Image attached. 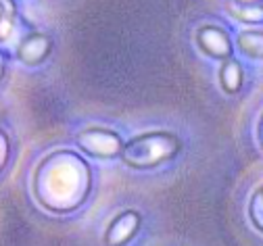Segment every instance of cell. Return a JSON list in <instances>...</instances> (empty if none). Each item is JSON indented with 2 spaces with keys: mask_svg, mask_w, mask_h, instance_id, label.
<instances>
[{
  "mask_svg": "<svg viewBox=\"0 0 263 246\" xmlns=\"http://www.w3.org/2000/svg\"><path fill=\"white\" fill-rule=\"evenodd\" d=\"M92 192V169L76 150L59 148L46 155L31 175L36 202L57 215L78 211Z\"/></svg>",
  "mask_w": 263,
  "mask_h": 246,
  "instance_id": "obj_1",
  "label": "cell"
},
{
  "mask_svg": "<svg viewBox=\"0 0 263 246\" xmlns=\"http://www.w3.org/2000/svg\"><path fill=\"white\" fill-rule=\"evenodd\" d=\"M182 150V140L165 129L144 131L123 142L119 159L132 169H153L172 161Z\"/></svg>",
  "mask_w": 263,
  "mask_h": 246,
  "instance_id": "obj_2",
  "label": "cell"
},
{
  "mask_svg": "<svg viewBox=\"0 0 263 246\" xmlns=\"http://www.w3.org/2000/svg\"><path fill=\"white\" fill-rule=\"evenodd\" d=\"M76 144L82 153H86L92 159H113V157H119L123 148V140L119 138L117 131L109 127L92 125L78 131Z\"/></svg>",
  "mask_w": 263,
  "mask_h": 246,
  "instance_id": "obj_3",
  "label": "cell"
},
{
  "mask_svg": "<svg viewBox=\"0 0 263 246\" xmlns=\"http://www.w3.org/2000/svg\"><path fill=\"white\" fill-rule=\"evenodd\" d=\"M194 40L199 44V48L217 61H228L232 59V40H230V33L219 27V25H203L196 29Z\"/></svg>",
  "mask_w": 263,
  "mask_h": 246,
  "instance_id": "obj_4",
  "label": "cell"
},
{
  "mask_svg": "<svg viewBox=\"0 0 263 246\" xmlns=\"http://www.w3.org/2000/svg\"><path fill=\"white\" fill-rule=\"evenodd\" d=\"M142 225V215L136 209H125L121 213H117L107 232H105V246H125L132 238L138 234Z\"/></svg>",
  "mask_w": 263,
  "mask_h": 246,
  "instance_id": "obj_5",
  "label": "cell"
},
{
  "mask_svg": "<svg viewBox=\"0 0 263 246\" xmlns=\"http://www.w3.org/2000/svg\"><path fill=\"white\" fill-rule=\"evenodd\" d=\"M50 52H52V40L42 31L27 33L21 40V44L17 46V59L27 67L42 65L50 56Z\"/></svg>",
  "mask_w": 263,
  "mask_h": 246,
  "instance_id": "obj_6",
  "label": "cell"
},
{
  "mask_svg": "<svg viewBox=\"0 0 263 246\" xmlns=\"http://www.w3.org/2000/svg\"><path fill=\"white\" fill-rule=\"evenodd\" d=\"M245 82V71H242V65L234 59H228L221 63L219 69V84L228 94H238Z\"/></svg>",
  "mask_w": 263,
  "mask_h": 246,
  "instance_id": "obj_7",
  "label": "cell"
},
{
  "mask_svg": "<svg viewBox=\"0 0 263 246\" xmlns=\"http://www.w3.org/2000/svg\"><path fill=\"white\" fill-rule=\"evenodd\" d=\"M236 44L245 56L263 61V31L261 29H242L236 38Z\"/></svg>",
  "mask_w": 263,
  "mask_h": 246,
  "instance_id": "obj_8",
  "label": "cell"
},
{
  "mask_svg": "<svg viewBox=\"0 0 263 246\" xmlns=\"http://www.w3.org/2000/svg\"><path fill=\"white\" fill-rule=\"evenodd\" d=\"M228 13L234 19L242 21V23H257L263 19V7H259L257 3H240V0H228L226 3Z\"/></svg>",
  "mask_w": 263,
  "mask_h": 246,
  "instance_id": "obj_9",
  "label": "cell"
},
{
  "mask_svg": "<svg viewBox=\"0 0 263 246\" xmlns=\"http://www.w3.org/2000/svg\"><path fill=\"white\" fill-rule=\"evenodd\" d=\"M247 215L253 228H257L263 234V184L255 188V192L251 194L249 204H247Z\"/></svg>",
  "mask_w": 263,
  "mask_h": 246,
  "instance_id": "obj_10",
  "label": "cell"
},
{
  "mask_svg": "<svg viewBox=\"0 0 263 246\" xmlns=\"http://www.w3.org/2000/svg\"><path fill=\"white\" fill-rule=\"evenodd\" d=\"M0 5H3V42H7V38L13 31V25H15L17 11H15L13 0H0Z\"/></svg>",
  "mask_w": 263,
  "mask_h": 246,
  "instance_id": "obj_11",
  "label": "cell"
},
{
  "mask_svg": "<svg viewBox=\"0 0 263 246\" xmlns=\"http://www.w3.org/2000/svg\"><path fill=\"white\" fill-rule=\"evenodd\" d=\"M0 148H3V157H0V165H3V171L9 165V157H11V142L7 138V131H0Z\"/></svg>",
  "mask_w": 263,
  "mask_h": 246,
  "instance_id": "obj_12",
  "label": "cell"
},
{
  "mask_svg": "<svg viewBox=\"0 0 263 246\" xmlns=\"http://www.w3.org/2000/svg\"><path fill=\"white\" fill-rule=\"evenodd\" d=\"M257 142H259V146L263 150V113H261V117L257 121Z\"/></svg>",
  "mask_w": 263,
  "mask_h": 246,
  "instance_id": "obj_13",
  "label": "cell"
}]
</instances>
